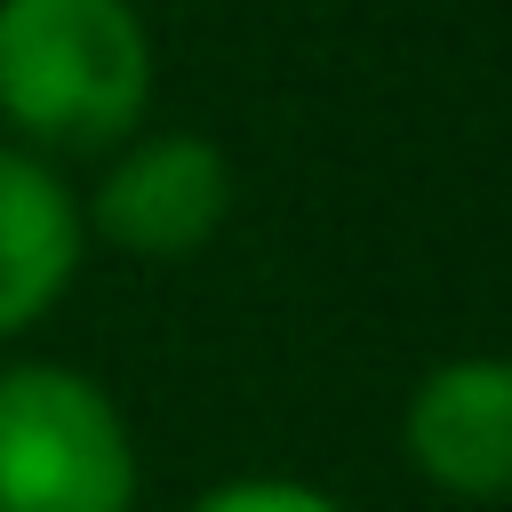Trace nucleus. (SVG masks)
I'll return each mask as SVG.
<instances>
[{"mask_svg": "<svg viewBox=\"0 0 512 512\" xmlns=\"http://www.w3.org/2000/svg\"><path fill=\"white\" fill-rule=\"evenodd\" d=\"M152 24L136 0H0V128L40 160L112 152L152 112Z\"/></svg>", "mask_w": 512, "mask_h": 512, "instance_id": "f257e3e1", "label": "nucleus"}, {"mask_svg": "<svg viewBox=\"0 0 512 512\" xmlns=\"http://www.w3.org/2000/svg\"><path fill=\"white\" fill-rule=\"evenodd\" d=\"M144 456L72 360H0V512H136Z\"/></svg>", "mask_w": 512, "mask_h": 512, "instance_id": "f03ea898", "label": "nucleus"}, {"mask_svg": "<svg viewBox=\"0 0 512 512\" xmlns=\"http://www.w3.org/2000/svg\"><path fill=\"white\" fill-rule=\"evenodd\" d=\"M80 216H88V240H104L136 264H184L232 216V160L200 128L120 136L104 152V176L88 184Z\"/></svg>", "mask_w": 512, "mask_h": 512, "instance_id": "7ed1b4c3", "label": "nucleus"}, {"mask_svg": "<svg viewBox=\"0 0 512 512\" xmlns=\"http://www.w3.org/2000/svg\"><path fill=\"white\" fill-rule=\"evenodd\" d=\"M408 472L448 504H512V360L456 352L416 376L400 408Z\"/></svg>", "mask_w": 512, "mask_h": 512, "instance_id": "20e7f679", "label": "nucleus"}, {"mask_svg": "<svg viewBox=\"0 0 512 512\" xmlns=\"http://www.w3.org/2000/svg\"><path fill=\"white\" fill-rule=\"evenodd\" d=\"M88 216L56 160L0 136V352L24 344L80 280Z\"/></svg>", "mask_w": 512, "mask_h": 512, "instance_id": "39448f33", "label": "nucleus"}, {"mask_svg": "<svg viewBox=\"0 0 512 512\" xmlns=\"http://www.w3.org/2000/svg\"><path fill=\"white\" fill-rule=\"evenodd\" d=\"M184 512H352V504L312 488V480H296V472H232V480L200 488Z\"/></svg>", "mask_w": 512, "mask_h": 512, "instance_id": "423d86ee", "label": "nucleus"}]
</instances>
